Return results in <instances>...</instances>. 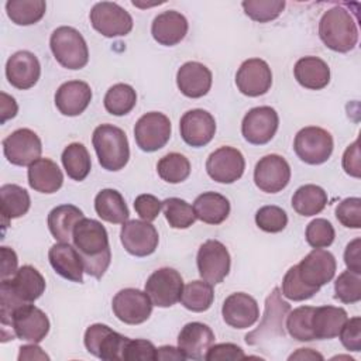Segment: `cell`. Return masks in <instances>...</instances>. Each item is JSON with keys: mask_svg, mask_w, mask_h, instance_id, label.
Returning a JSON list of instances; mask_svg holds the SVG:
<instances>
[{"mask_svg": "<svg viewBox=\"0 0 361 361\" xmlns=\"http://www.w3.org/2000/svg\"><path fill=\"white\" fill-rule=\"evenodd\" d=\"M72 241L79 251L85 272L102 278L111 261L109 235L104 226L93 219H80L72 233Z\"/></svg>", "mask_w": 361, "mask_h": 361, "instance_id": "6da1fadb", "label": "cell"}, {"mask_svg": "<svg viewBox=\"0 0 361 361\" xmlns=\"http://www.w3.org/2000/svg\"><path fill=\"white\" fill-rule=\"evenodd\" d=\"M319 37L331 51L348 52L358 42L357 20L344 6H334L323 13Z\"/></svg>", "mask_w": 361, "mask_h": 361, "instance_id": "7a4b0ae2", "label": "cell"}, {"mask_svg": "<svg viewBox=\"0 0 361 361\" xmlns=\"http://www.w3.org/2000/svg\"><path fill=\"white\" fill-rule=\"evenodd\" d=\"M99 164L106 171L123 169L130 158V147L126 133L113 124H100L92 135Z\"/></svg>", "mask_w": 361, "mask_h": 361, "instance_id": "3957f363", "label": "cell"}, {"mask_svg": "<svg viewBox=\"0 0 361 361\" xmlns=\"http://www.w3.org/2000/svg\"><path fill=\"white\" fill-rule=\"evenodd\" d=\"M49 47L55 59L66 69H82L89 61L87 44L83 35L73 27L62 25L54 30Z\"/></svg>", "mask_w": 361, "mask_h": 361, "instance_id": "277c9868", "label": "cell"}, {"mask_svg": "<svg viewBox=\"0 0 361 361\" xmlns=\"http://www.w3.org/2000/svg\"><path fill=\"white\" fill-rule=\"evenodd\" d=\"M281 289L274 288L265 300V312L258 329L245 336V343L250 345L259 344L274 336H285V319L290 310V305L281 296Z\"/></svg>", "mask_w": 361, "mask_h": 361, "instance_id": "5b68a950", "label": "cell"}, {"mask_svg": "<svg viewBox=\"0 0 361 361\" xmlns=\"http://www.w3.org/2000/svg\"><path fill=\"white\" fill-rule=\"evenodd\" d=\"M331 134L316 126H309L298 131L293 141V149L303 162L309 165H320L326 162L333 152Z\"/></svg>", "mask_w": 361, "mask_h": 361, "instance_id": "8992f818", "label": "cell"}, {"mask_svg": "<svg viewBox=\"0 0 361 361\" xmlns=\"http://www.w3.org/2000/svg\"><path fill=\"white\" fill-rule=\"evenodd\" d=\"M128 340V337L102 323L89 326L83 337L86 350L104 361H123L124 348Z\"/></svg>", "mask_w": 361, "mask_h": 361, "instance_id": "52a82bcc", "label": "cell"}, {"mask_svg": "<svg viewBox=\"0 0 361 361\" xmlns=\"http://www.w3.org/2000/svg\"><path fill=\"white\" fill-rule=\"evenodd\" d=\"M145 292L154 306L171 307L180 300L183 279L176 269L164 267L148 276L145 282Z\"/></svg>", "mask_w": 361, "mask_h": 361, "instance_id": "ba28073f", "label": "cell"}, {"mask_svg": "<svg viewBox=\"0 0 361 361\" xmlns=\"http://www.w3.org/2000/svg\"><path fill=\"white\" fill-rule=\"evenodd\" d=\"M92 27L107 38L127 35L133 30L130 13L111 1L96 3L90 10Z\"/></svg>", "mask_w": 361, "mask_h": 361, "instance_id": "9c48e42d", "label": "cell"}, {"mask_svg": "<svg viewBox=\"0 0 361 361\" xmlns=\"http://www.w3.org/2000/svg\"><path fill=\"white\" fill-rule=\"evenodd\" d=\"M10 331L13 337L38 344L49 331V320L41 309L31 303H25L13 312Z\"/></svg>", "mask_w": 361, "mask_h": 361, "instance_id": "30bf717a", "label": "cell"}, {"mask_svg": "<svg viewBox=\"0 0 361 361\" xmlns=\"http://www.w3.org/2000/svg\"><path fill=\"white\" fill-rule=\"evenodd\" d=\"M171 121L159 111L145 113L134 127V138L140 149L154 152L166 145L171 138Z\"/></svg>", "mask_w": 361, "mask_h": 361, "instance_id": "8fae6325", "label": "cell"}, {"mask_svg": "<svg viewBox=\"0 0 361 361\" xmlns=\"http://www.w3.org/2000/svg\"><path fill=\"white\" fill-rule=\"evenodd\" d=\"M196 264L200 278L216 285L223 282L230 272V254L219 240H207L199 247Z\"/></svg>", "mask_w": 361, "mask_h": 361, "instance_id": "7c38bea8", "label": "cell"}, {"mask_svg": "<svg viewBox=\"0 0 361 361\" xmlns=\"http://www.w3.org/2000/svg\"><path fill=\"white\" fill-rule=\"evenodd\" d=\"M152 302L147 292L126 288L118 290L111 302L114 316L126 324H141L151 316Z\"/></svg>", "mask_w": 361, "mask_h": 361, "instance_id": "4fadbf2b", "label": "cell"}, {"mask_svg": "<svg viewBox=\"0 0 361 361\" xmlns=\"http://www.w3.org/2000/svg\"><path fill=\"white\" fill-rule=\"evenodd\" d=\"M3 152L10 164L30 166L41 157L42 144L32 130L18 128L3 140Z\"/></svg>", "mask_w": 361, "mask_h": 361, "instance_id": "5bb4252c", "label": "cell"}, {"mask_svg": "<svg viewBox=\"0 0 361 361\" xmlns=\"http://www.w3.org/2000/svg\"><path fill=\"white\" fill-rule=\"evenodd\" d=\"M279 126V117L275 109L269 106H259L248 110L241 123L243 137L254 145H264L269 142Z\"/></svg>", "mask_w": 361, "mask_h": 361, "instance_id": "9a60e30c", "label": "cell"}, {"mask_svg": "<svg viewBox=\"0 0 361 361\" xmlns=\"http://www.w3.org/2000/svg\"><path fill=\"white\" fill-rule=\"evenodd\" d=\"M290 180V166L286 159L278 154L262 157L254 169V182L265 193H278L288 186Z\"/></svg>", "mask_w": 361, "mask_h": 361, "instance_id": "2e32d148", "label": "cell"}, {"mask_svg": "<svg viewBox=\"0 0 361 361\" xmlns=\"http://www.w3.org/2000/svg\"><path fill=\"white\" fill-rule=\"evenodd\" d=\"M245 169L243 154L233 147H220L213 151L206 161L207 175L219 183H233L238 180Z\"/></svg>", "mask_w": 361, "mask_h": 361, "instance_id": "e0dca14e", "label": "cell"}, {"mask_svg": "<svg viewBox=\"0 0 361 361\" xmlns=\"http://www.w3.org/2000/svg\"><path fill=\"white\" fill-rule=\"evenodd\" d=\"M120 240L126 251L135 257L151 255L159 241L157 228L145 220H127L123 223Z\"/></svg>", "mask_w": 361, "mask_h": 361, "instance_id": "ac0fdd59", "label": "cell"}, {"mask_svg": "<svg viewBox=\"0 0 361 361\" xmlns=\"http://www.w3.org/2000/svg\"><path fill=\"white\" fill-rule=\"evenodd\" d=\"M235 85L238 90L248 97L265 94L272 85V72L269 65L259 58L244 61L235 73Z\"/></svg>", "mask_w": 361, "mask_h": 361, "instance_id": "d6986e66", "label": "cell"}, {"mask_svg": "<svg viewBox=\"0 0 361 361\" xmlns=\"http://www.w3.org/2000/svg\"><path fill=\"white\" fill-rule=\"evenodd\" d=\"M300 279L310 286H323L329 283L336 274V258L330 251L313 248L298 265Z\"/></svg>", "mask_w": 361, "mask_h": 361, "instance_id": "ffe728a7", "label": "cell"}, {"mask_svg": "<svg viewBox=\"0 0 361 361\" xmlns=\"http://www.w3.org/2000/svg\"><path fill=\"white\" fill-rule=\"evenodd\" d=\"M179 130L182 140L188 145L199 148L204 147L213 140L216 133V121L209 111L203 109H193L180 117Z\"/></svg>", "mask_w": 361, "mask_h": 361, "instance_id": "44dd1931", "label": "cell"}, {"mask_svg": "<svg viewBox=\"0 0 361 361\" xmlns=\"http://www.w3.org/2000/svg\"><path fill=\"white\" fill-rule=\"evenodd\" d=\"M223 320L234 329H248L259 317L257 300L244 292H234L228 295L221 307Z\"/></svg>", "mask_w": 361, "mask_h": 361, "instance_id": "7402d4cb", "label": "cell"}, {"mask_svg": "<svg viewBox=\"0 0 361 361\" xmlns=\"http://www.w3.org/2000/svg\"><path fill=\"white\" fill-rule=\"evenodd\" d=\"M41 75L38 58L30 51H18L13 54L6 63V76L11 86L20 90L32 87Z\"/></svg>", "mask_w": 361, "mask_h": 361, "instance_id": "603a6c76", "label": "cell"}, {"mask_svg": "<svg viewBox=\"0 0 361 361\" xmlns=\"http://www.w3.org/2000/svg\"><path fill=\"white\" fill-rule=\"evenodd\" d=\"M48 259L54 271L62 278L82 283L83 282V262L79 251L69 243H56L48 251Z\"/></svg>", "mask_w": 361, "mask_h": 361, "instance_id": "cb8c5ba5", "label": "cell"}, {"mask_svg": "<svg viewBox=\"0 0 361 361\" xmlns=\"http://www.w3.org/2000/svg\"><path fill=\"white\" fill-rule=\"evenodd\" d=\"M92 100V89L86 82L69 80L62 83L55 93L56 109L68 117L82 114Z\"/></svg>", "mask_w": 361, "mask_h": 361, "instance_id": "d4e9b609", "label": "cell"}, {"mask_svg": "<svg viewBox=\"0 0 361 361\" xmlns=\"http://www.w3.org/2000/svg\"><path fill=\"white\" fill-rule=\"evenodd\" d=\"M214 343V333L212 329L200 322H192L182 327L178 336V348L186 358L202 360Z\"/></svg>", "mask_w": 361, "mask_h": 361, "instance_id": "484cf974", "label": "cell"}, {"mask_svg": "<svg viewBox=\"0 0 361 361\" xmlns=\"http://www.w3.org/2000/svg\"><path fill=\"white\" fill-rule=\"evenodd\" d=\"M176 85L186 97H203L212 87V72L200 62H186L178 69Z\"/></svg>", "mask_w": 361, "mask_h": 361, "instance_id": "4316f807", "label": "cell"}, {"mask_svg": "<svg viewBox=\"0 0 361 361\" xmlns=\"http://www.w3.org/2000/svg\"><path fill=\"white\" fill-rule=\"evenodd\" d=\"M188 27V20L183 14L175 10H166L154 18L151 34L158 44L172 47L185 38Z\"/></svg>", "mask_w": 361, "mask_h": 361, "instance_id": "83f0119b", "label": "cell"}, {"mask_svg": "<svg viewBox=\"0 0 361 361\" xmlns=\"http://www.w3.org/2000/svg\"><path fill=\"white\" fill-rule=\"evenodd\" d=\"M4 281L11 292L23 302L31 303L37 300L45 290V279L39 271L31 265H23L8 279Z\"/></svg>", "mask_w": 361, "mask_h": 361, "instance_id": "f1b7e54d", "label": "cell"}, {"mask_svg": "<svg viewBox=\"0 0 361 361\" xmlns=\"http://www.w3.org/2000/svg\"><path fill=\"white\" fill-rule=\"evenodd\" d=\"M27 176L30 188L39 193H55L63 183L62 171L48 158H38L34 161L28 166Z\"/></svg>", "mask_w": 361, "mask_h": 361, "instance_id": "f546056e", "label": "cell"}, {"mask_svg": "<svg viewBox=\"0 0 361 361\" xmlns=\"http://www.w3.org/2000/svg\"><path fill=\"white\" fill-rule=\"evenodd\" d=\"M293 75L300 86L310 90H320L330 82V68L317 56H303L298 59Z\"/></svg>", "mask_w": 361, "mask_h": 361, "instance_id": "4dcf8cb0", "label": "cell"}, {"mask_svg": "<svg viewBox=\"0 0 361 361\" xmlns=\"http://www.w3.org/2000/svg\"><path fill=\"white\" fill-rule=\"evenodd\" d=\"M347 312L337 306L314 307L312 316V331L317 340H329L338 336L347 320Z\"/></svg>", "mask_w": 361, "mask_h": 361, "instance_id": "1f68e13d", "label": "cell"}, {"mask_svg": "<svg viewBox=\"0 0 361 361\" xmlns=\"http://www.w3.org/2000/svg\"><path fill=\"white\" fill-rule=\"evenodd\" d=\"M196 219L206 224H220L230 214V202L216 192H203L193 202Z\"/></svg>", "mask_w": 361, "mask_h": 361, "instance_id": "d6a6232c", "label": "cell"}, {"mask_svg": "<svg viewBox=\"0 0 361 361\" xmlns=\"http://www.w3.org/2000/svg\"><path fill=\"white\" fill-rule=\"evenodd\" d=\"M83 212L73 204H59L48 214V228L52 237L61 243H69L76 223L83 219Z\"/></svg>", "mask_w": 361, "mask_h": 361, "instance_id": "836d02e7", "label": "cell"}, {"mask_svg": "<svg viewBox=\"0 0 361 361\" xmlns=\"http://www.w3.org/2000/svg\"><path fill=\"white\" fill-rule=\"evenodd\" d=\"M94 210L102 220L113 224H123L130 216L124 197L116 189H102L94 197Z\"/></svg>", "mask_w": 361, "mask_h": 361, "instance_id": "e575fe53", "label": "cell"}, {"mask_svg": "<svg viewBox=\"0 0 361 361\" xmlns=\"http://www.w3.org/2000/svg\"><path fill=\"white\" fill-rule=\"evenodd\" d=\"M0 210L4 223L24 216L31 206L28 192L14 183H7L0 188Z\"/></svg>", "mask_w": 361, "mask_h": 361, "instance_id": "d590c367", "label": "cell"}, {"mask_svg": "<svg viewBox=\"0 0 361 361\" xmlns=\"http://www.w3.org/2000/svg\"><path fill=\"white\" fill-rule=\"evenodd\" d=\"M327 204V193L323 188L307 183L296 189L292 196L293 210L305 217L319 214Z\"/></svg>", "mask_w": 361, "mask_h": 361, "instance_id": "8d00e7d4", "label": "cell"}, {"mask_svg": "<svg viewBox=\"0 0 361 361\" xmlns=\"http://www.w3.org/2000/svg\"><path fill=\"white\" fill-rule=\"evenodd\" d=\"M62 165L68 176L73 180H83L92 168L90 155L86 149V147L80 142H72L68 147H65L62 152Z\"/></svg>", "mask_w": 361, "mask_h": 361, "instance_id": "74e56055", "label": "cell"}, {"mask_svg": "<svg viewBox=\"0 0 361 361\" xmlns=\"http://www.w3.org/2000/svg\"><path fill=\"white\" fill-rule=\"evenodd\" d=\"M47 10L44 0H8L6 11L8 18L17 25H31L38 23Z\"/></svg>", "mask_w": 361, "mask_h": 361, "instance_id": "f35d334b", "label": "cell"}, {"mask_svg": "<svg viewBox=\"0 0 361 361\" xmlns=\"http://www.w3.org/2000/svg\"><path fill=\"white\" fill-rule=\"evenodd\" d=\"M104 109L113 116L128 114L137 103V93L133 86L127 83L113 85L104 94Z\"/></svg>", "mask_w": 361, "mask_h": 361, "instance_id": "ab89813d", "label": "cell"}, {"mask_svg": "<svg viewBox=\"0 0 361 361\" xmlns=\"http://www.w3.org/2000/svg\"><path fill=\"white\" fill-rule=\"evenodd\" d=\"M214 299V292L212 283L206 281H192L183 286L180 296V303L190 312H206Z\"/></svg>", "mask_w": 361, "mask_h": 361, "instance_id": "60d3db41", "label": "cell"}, {"mask_svg": "<svg viewBox=\"0 0 361 361\" xmlns=\"http://www.w3.org/2000/svg\"><path fill=\"white\" fill-rule=\"evenodd\" d=\"M157 171L162 180L168 183H180L190 175V162L179 152H169L158 161Z\"/></svg>", "mask_w": 361, "mask_h": 361, "instance_id": "b9f144b4", "label": "cell"}, {"mask_svg": "<svg viewBox=\"0 0 361 361\" xmlns=\"http://www.w3.org/2000/svg\"><path fill=\"white\" fill-rule=\"evenodd\" d=\"M313 306H300L293 310H289L286 316V330L289 336L298 341H312L314 340L312 331V316Z\"/></svg>", "mask_w": 361, "mask_h": 361, "instance_id": "7bdbcfd3", "label": "cell"}, {"mask_svg": "<svg viewBox=\"0 0 361 361\" xmlns=\"http://www.w3.org/2000/svg\"><path fill=\"white\" fill-rule=\"evenodd\" d=\"M166 221L173 228H188L196 221L193 206L179 197H168L162 202Z\"/></svg>", "mask_w": 361, "mask_h": 361, "instance_id": "ee69618b", "label": "cell"}, {"mask_svg": "<svg viewBox=\"0 0 361 361\" xmlns=\"http://www.w3.org/2000/svg\"><path fill=\"white\" fill-rule=\"evenodd\" d=\"M320 288L305 283L298 272V267H290L282 279V295L290 300L300 302L313 298Z\"/></svg>", "mask_w": 361, "mask_h": 361, "instance_id": "f6af8a7d", "label": "cell"}, {"mask_svg": "<svg viewBox=\"0 0 361 361\" xmlns=\"http://www.w3.org/2000/svg\"><path fill=\"white\" fill-rule=\"evenodd\" d=\"M285 4L283 0H245L241 3L244 13L258 23H268L279 17Z\"/></svg>", "mask_w": 361, "mask_h": 361, "instance_id": "bcb514c9", "label": "cell"}, {"mask_svg": "<svg viewBox=\"0 0 361 361\" xmlns=\"http://www.w3.org/2000/svg\"><path fill=\"white\" fill-rule=\"evenodd\" d=\"M334 298L343 303H357L361 300L360 274L344 271L334 282Z\"/></svg>", "mask_w": 361, "mask_h": 361, "instance_id": "7dc6e473", "label": "cell"}, {"mask_svg": "<svg viewBox=\"0 0 361 361\" xmlns=\"http://www.w3.org/2000/svg\"><path fill=\"white\" fill-rule=\"evenodd\" d=\"M255 223L257 226L267 233H279L288 224V214L279 206H262L255 213Z\"/></svg>", "mask_w": 361, "mask_h": 361, "instance_id": "c3c4849f", "label": "cell"}, {"mask_svg": "<svg viewBox=\"0 0 361 361\" xmlns=\"http://www.w3.org/2000/svg\"><path fill=\"white\" fill-rule=\"evenodd\" d=\"M305 237L310 247L324 248V247L331 245V243L334 241V237H336V231L329 220L314 219L307 224Z\"/></svg>", "mask_w": 361, "mask_h": 361, "instance_id": "681fc988", "label": "cell"}, {"mask_svg": "<svg viewBox=\"0 0 361 361\" xmlns=\"http://www.w3.org/2000/svg\"><path fill=\"white\" fill-rule=\"evenodd\" d=\"M337 220L348 228L361 227V199L347 197L341 200L336 207Z\"/></svg>", "mask_w": 361, "mask_h": 361, "instance_id": "f907efd6", "label": "cell"}, {"mask_svg": "<svg viewBox=\"0 0 361 361\" xmlns=\"http://www.w3.org/2000/svg\"><path fill=\"white\" fill-rule=\"evenodd\" d=\"M149 360H157V348L151 341L144 338L128 340L124 348L123 361H149Z\"/></svg>", "mask_w": 361, "mask_h": 361, "instance_id": "816d5d0a", "label": "cell"}, {"mask_svg": "<svg viewBox=\"0 0 361 361\" xmlns=\"http://www.w3.org/2000/svg\"><path fill=\"white\" fill-rule=\"evenodd\" d=\"M340 341L348 351L361 350V319L358 316L347 319L338 333Z\"/></svg>", "mask_w": 361, "mask_h": 361, "instance_id": "f5cc1de1", "label": "cell"}, {"mask_svg": "<svg viewBox=\"0 0 361 361\" xmlns=\"http://www.w3.org/2000/svg\"><path fill=\"white\" fill-rule=\"evenodd\" d=\"M134 209L142 220L151 223L158 217V214L162 209V202L154 195L142 193V195H138L135 197Z\"/></svg>", "mask_w": 361, "mask_h": 361, "instance_id": "db71d44e", "label": "cell"}, {"mask_svg": "<svg viewBox=\"0 0 361 361\" xmlns=\"http://www.w3.org/2000/svg\"><path fill=\"white\" fill-rule=\"evenodd\" d=\"M245 358V354L243 348L237 344L233 343H220V344H212L207 353L204 354L206 361H235V360H243Z\"/></svg>", "mask_w": 361, "mask_h": 361, "instance_id": "11a10c76", "label": "cell"}, {"mask_svg": "<svg viewBox=\"0 0 361 361\" xmlns=\"http://www.w3.org/2000/svg\"><path fill=\"white\" fill-rule=\"evenodd\" d=\"M343 169L345 173L354 178L361 176V164H360V147L358 140H355L343 154Z\"/></svg>", "mask_w": 361, "mask_h": 361, "instance_id": "9f6ffc18", "label": "cell"}, {"mask_svg": "<svg viewBox=\"0 0 361 361\" xmlns=\"http://www.w3.org/2000/svg\"><path fill=\"white\" fill-rule=\"evenodd\" d=\"M344 262L348 271L361 274V238H354L350 241L344 251Z\"/></svg>", "mask_w": 361, "mask_h": 361, "instance_id": "6f0895ef", "label": "cell"}, {"mask_svg": "<svg viewBox=\"0 0 361 361\" xmlns=\"http://www.w3.org/2000/svg\"><path fill=\"white\" fill-rule=\"evenodd\" d=\"M1 279L11 278L18 271V259L14 250L1 247Z\"/></svg>", "mask_w": 361, "mask_h": 361, "instance_id": "680465c9", "label": "cell"}, {"mask_svg": "<svg viewBox=\"0 0 361 361\" xmlns=\"http://www.w3.org/2000/svg\"><path fill=\"white\" fill-rule=\"evenodd\" d=\"M0 110H1V118H0L1 124H4L8 118L16 117L18 106H17L14 97L8 96L4 92H1V106H0Z\"/></svg>", "mask_w": 361, "mask_h": 361, "instance_id": "91938a15", "label": "cell"}, {"mask_svg": "<svg viewBox=\"0 0 361 361\" xmlns=\"http://www.w3.org/2000/svg\"><path fill=\"white\" fill-rule=\"evenodd\" d=\"M23 360H49V357L42 351L41 347H38L35 343H31L20 347L18 361Z\"/></svg>", "mask_w": 361, "mask_h": 361, "instance_id": "94428289", "label": "cell"}, {"mask_svg": "<svg viewBox=\"0 0 361 361\" xmlns=\"http://www.w3.org/2000/svg\"><path fill=\"white\" fill-rule=\"evenodd\" d=\"M157 360H186V357L183 355V353L178 348V347H172V345H162L159 348H157Z\"/></svg>", "mask_w": 361, "mask_h": 361, "instance_id": "6125c7cd", "label": "cell"}, {"mask_svg": "<svg viewBox=\"0 0 361 361\" xmlns=\"http://www.w3.org/2000/svg\"><path fill=\"white\" fill-rule=\"evenodd\" d=\"M289 360H323V355L312 348H298L296 353L289 355Z\"/></svg>", "mask_w": 361, "mask_h": 361, "instance_id": "be15d7a7", "label": "cell"}]
</instances>
